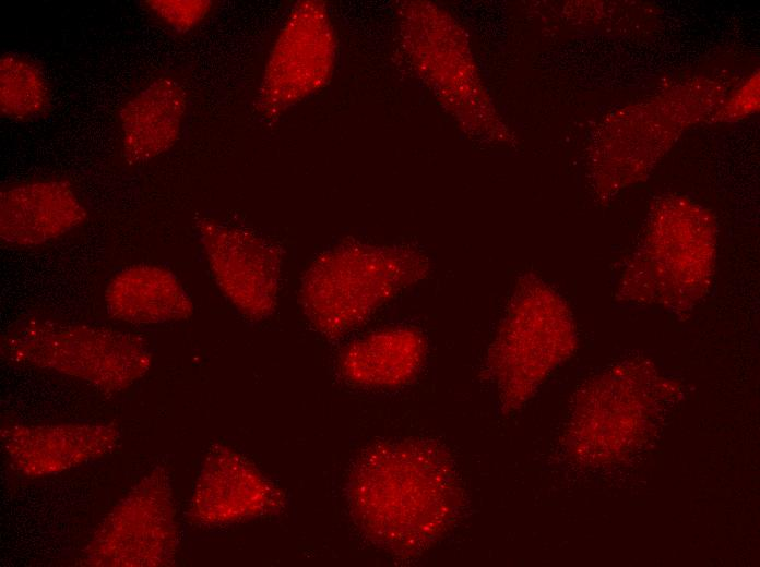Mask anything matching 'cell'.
Masks as SVG:
<instances>
[{"label":"cell","instance_id":"cell-1","mask_svg":"<svg viewBox=\"0 0 760 567\" xmlns=\"http://www.w3.org/2000/svg\"><path fill=\"white\" fill-rule=\"evenodd\" d=\"M2 355L14 364L83 381L117 394L150 370L152 353L138 335L107 326L29 318L2 336Z\"/></svg>","mask_w":760,"mask_h":567},{"label":"cell","instance_id":"cell-2","mask_svg":"<svg viewBox=\"0 0 760 567\" xmlns=\"http://www.w3.org/2000/svg\"><path fill=\"white\" fill-rule=\"evenodd\" d=\"M408 257L389 249L337 245L306 270L300 302L311 324L340 335L390 297L411 276Z\"/></svg>","mask_w":760,"mask_h":567},{"label":"cell","instance_id":"cell-3","mask_svg":"<svg viewBox=\"0 0 760 567\" xmlns=\"http://www.w3.org/2000/svg\"><path fill=\"white\" fill-rule=\"evenodd\" d=\"M167 472L155 468L116 504L82 553L93 567H156L174 560L178 529Z\"/></svg>","mask_w":760,"mask_h":567},{"label":"cell","instance_id":"cell-4","mask_svg":"<svg viewBox=\"0 0 760 567\" xmlns=\"http://www.w3.org/2000/svg\"><path fill=\"white\" fill-rule=\"evenodd\" d=\"M714 232L710 218L693 203L669 200L658 207L642 261L631 266L636 292L651 301H693L708 282L713 261Z\"/></svg>","mask_w":760,"mask_h":567},{"label":"cell","instance_id":"cell-5","mask_svg":"<svg viewBox=\"0 0 760 567\" xmlns=\"http://www.w3.org/2000/svg\"><path fill=\"white\" fill-rule=\"evenodd\" d=\"M336 43L323 1L302 0L289 11L263 71L257 108L276 119L322 89L335 62Z\"/></svg>","mask_w":760,"mask_h":567},{"label":"cell","instance_id":"cell-6","mask_svg":"<svg viewBox=\"0 0 760 567\" xmlns=\"http://www.w3.org/2000/svg\"><path fill=\"white\" fill-rule=\"evenodd\" d=\"M197 229L217 286L236 309L261 319L275 307L281 254L266 239L248 230L199 218Z\"/></svg>","mask_w":760,"mask_h":567},{"label":"cell","instance_id":"cell-7","mask_svg":"<svg viewBox=\"0 0 760 567\" xmlns=\"http://www.w3.org/2000/svg\"><path fill=\"white\" fill-rule=\"evenodd\" d=\"M10 466L26 478L54 475L111 453L117 427L104 423L17 424L1 433Z\"/></svg>","mask_w":760,"mask_h":567},{"label":"cell","instance_id":"cell-8","mask_svg":"<svg viewBox=\"0 0 760 567\" xmlns=\"http://www.w3.org/2000/svg\"><path fill=\"white\" fill-rule=\"evenodd\" d=\"M86 209L64 180H36L0 192V238L14 246H35L80 226Z\"/></svg>","mask_w":760,"mask_h":567},{"label":"cell","instance_id":"cell-9","mask_svg":"<svg viewBox=\"0 0 760 567\" xmlns=\"http://www.w3.org/2000/svg\"><path fill=\"white\" fill-rule=\"evenodd\" d=\"M271 490L240 454L217 446L207 455L191 500V516L209 526L230 523L262 512Z\"/></svg>","mask_w":760,"mask_h":567},{"label":"cell","instance_id":"cell-10","mask_svg":"<svg viewBox=\"0 0 760 567\" xmlns=\"http://www.w3.org/2000/svg\"><path fill=\"white\" fill-rule=\"evenodd\" d=\"M187 109L183 87L157 77L120 108L122 156L129 164L149 161L170 149L180 136Z\"/></svg>","mask_w":760,"mask_h":567},{"label":"cell","instance_id":"cell-11","mask_svg":"<svg viewBox=\"0 0 760 567\" xmlns=\"http://www.w3.org/2000/svg\"><path fill=\"white\" fill-rule=\"evenodd\" d=\"M108 314L132 325H157L189 318L192 301L167 268L135 264L120 269L105 290Z\"/></svg>","mask_w":760,"mask_h":567},{"label":"cell","instance_id":"cell-12","mask_svg":"<svg viewBox=\"0 0 760 567\" xmlns=\"http://www.w3.org/2000/svg\"><path fill=\"white\" fill-rule=\"evenodd\" d=\"M421 355L420 338L408 329H388L349 346L342 357V371L352 382L392 386L416 371Z\"/></svg>","mask_w":760,"mask_h":567},{"label":"cell","instance_id":"cell-13","mask_svg":"<svg viewBox=\"0 0 760 567\" xmlns=\"http://www.w3.org/2000/svg\"><path fill=\"white\" fill-rule=\"evenodd\" d=\"M50 88L32 60L4 53L0 59V111L17 121L39 118L50 108Z\"/></svg>","mask_w":760,"mask_h":567},{"label":"cell","instance_id":"cell-14","mask_svg":"<svg viewBox=\"0 0 760 567\" xmlns=\"http://www.w3.org/2000/svg\"><path fill=\"white\" fill-rule=\"evenodd\" d=\"M146 8L177 32L191 31L212 9L209 0H147Z\"/></svg>","mask_w":760,"mask_h":567},{"label":"cell","instance_id":"cell-15","mask_svg":"<svg viewBox=\"0 0 760 567\" xmlns=\"http://www.w3.org/2000/svg\"><path fill=\"white\" fill-rule=\"evenodd\" d=\"M759 108V75L753 73L744 85L726 101L722 108L721 119L739 120L753 113Z\"/></svg>","mask_w":760,"mask_h":567}]
</instances>
